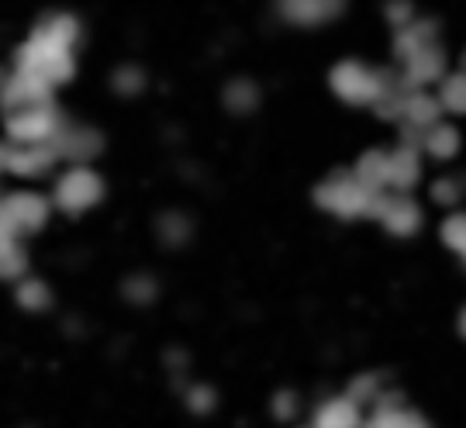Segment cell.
Here are the masks:
<instances>
[{
	"label": "cell",
	"instance_id": "6da1fadb",
	"mask_svg": "<svg viewBox=\"0 0 466 428\" xmlns=\"http://www.w3.org/2000/svg\"><path fill=\"white\" fill-rule=\"evenodd\" d=\"M446 239H450V246L466 252V218H452L450 225H446Z\"/></svg>",
	"mask_w": 466,
	"mask_h": 428
},
{
	"label": "cell",
	"instance_id": "7a4b0ae2",
	"mask_svg": "<svg viewBox=\"0 0 466 428\" xmlns=\"http://www.w3.org/2000/svg\"><path fill=\"white\" fill-rule=\"evenodd\" d=\"M446 100H450V107H460V111H466V76H460V80H450V87H446Z\"/></svg>",
	"mask_w": 466,
	"mask_h": 428
},
{
	"label": "cell",
	"instance_id": "3957f363",
	"mask_svg": "<svg viewBox=\"0 0 466 428\" xmlns=\"http://www.w3.org/2000/svg\"><path fill=\"white\" fill-rule=\"evenodd\" d=\"M452 142H456V132H452V128H439V132H435V138H429V148H435L439 156H450Z\"/></svg>",
	"mask_w": 466,
	"mask_h": 428
}]
</instances>
